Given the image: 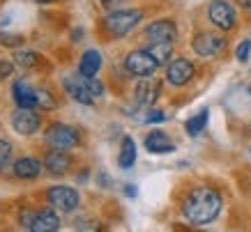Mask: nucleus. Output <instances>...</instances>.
Listing matches in <instances>:
<instances>
[{
  "instance_id": "nucleus-17",
  "label": "nucleus",
  "mask_w": 251,
  "mask_h": 232,
  "mask_svg": "<svg viewBox=\"0 0 251 232\" xmlns=\"http://www.w3.org/2000/svg\"><path fill=\"white\" fill-rule=\"evenodd\" d=\"M14 101L19 108H35L37 106V90H32L28 83H14Z\"/></svg>"
},
{
  "instance_id": "nucleus-1",
  "label": "nucleus",
  "mask_w": 251,
  "mask_h": 232,
  "mask_svg": "<svg viewBox=\"0 0 251 232\" xmlns=\"http://www.w3.org/2000/svg\"><path fill=\"white\" fill-rule=\"evenodd\" d=\"M221 211V195L214 188L198 186L194 188L182 202V214L184 218L194 225H205L212 223Z\"/></svg>"
},
{
  "instance_id": "nucleus-25",
  "label": "nucleus",
  "mask_w": 251,
  "mask_h": 232,
  "mask_svg": "<svg viewBox=\"0 0 251 232\" xmlns=\"http://www.w3.org/2000/svg\"><path fill=\"white\" fill-rule=\"evenodd\" d=\"M81 78H83L85 88L90 90V94H92V97H95V99H97V97H101V94H104V85H101V83H99L97 78H95V76H81Z\"/></svg>"
},
{
  "instance_id": "nucleus-32",
  "label": "nucleus",
  "mask_w": 251,
  "mask_h": 232,
  "mask_svg": "<svg viewBox=\"0 0 251 232\" xmlns=\"http://www.w3.org/2000/svg\"><path fill=\"white\" fill-rule=\"evenodd\" d=\"M35 2H42V5H46V2H53V0H35Z\"/></svg>"
},
{
  "instance_id": "nucleus-19",
  "label": "nucleus",
  "mask_w": 251,
  "mask_h": 232,
  "mask_svg": "<svg viewBox=\"0 0 251 232\" xmlns=\"http://www.w3.org/2000/svg\"><path fill=\"white\" fill-rule=\"evenodd\" d=\"M118 163H120V168H125V170H129L131 165L136 163V142L131 140L129 136H125V138H122V142H120Z\"/></svg>"
},
{
  "instance_id": "nucleus-23",
  "label": "nucleus",
  "mask_w": 251,
  "mask_h": 232,
  "mask_svg": "<svg viewBox=\"0 0 251 232\" xmlns=\"http://www.w3.org/2000/svg\"><path fill=\"white\" fill-rule=\"evenodd\" d=\"M37 106L42 108V111H53L55 106H58V101H55V97L49 90L39 88L37 90Z\"/></svg>"
},
{
  "instance_id": "nucleus-13",
  "label": "nucleus",
  "mask_w": 251,
  "mask_h": 232,
  "mask_svg": "<svg viewBox=\"0 0 251 232\" xmlns=\"http://www.w3.org/2000/svg\"><path fill=\"white\" fill-rule=\"evenodd\" d=\"M62 85H65L67 94L74 99V101H78V104H83V106H92V104H95V97H92L90 90L85 88V83H83V78H81V76H78V78H76V76H67Z\"/></svg>"
},
{
  "instance_id": "nucleus-7",
  "label": "nucleus",
  "mask_w": 251,
  "mask_h": 232,
  "mask_svg": "<svg viewBox=\"0 0 251 232\" xmlns=\"http://www.w3.org/2000/svg\"><path fill=\"white\" fill-rule=\"evenodd\" d=\"M194 78V65L187 58H175L166 65V81L175 88H182Z\"/></svg>"
},
{
  "instance_id": "nucleus-4",
  "label": "nucleus",
  "mask_w": 251,
  "mask_h": 232,
  "mask_svg": "<svg viewBox=\"0 0 251 232\" xmlns=\"http://www.w3.org/2000/svg\"><path fill=\"white\" fill-rule=\"evenodd\" d=\"M125 67H127V71H129L131 76L145 78V76H152L154 71H157L159 62L154 60L152 53L148 51V48H143V51H131L129 55H127V60H125Z\"/></svg>"
},
{
  "instance_id": "nucleus-12",
  "label": "nucleus",
  "mask_w": 251,
  "mask_h": 232,
  "mask_svg": "<svg viewBox=\"0 0 251 232\" xmlns=\"http://www.w3.org/2000/svg\"><path fill=\"white\" fill-rule=\"evenodd\" d=\"M145 37L150 42H175L177 39V28L173 21H154L145 28Z\"/></svg>"
},
{
  "instance_id": "nucleus-2",
  "label": "nucleus",
  "mask_w": 251,
  "mask_h": 232,
  "mask_svg": "<svg viewBox=\"0 0 251 232\" xmlns=\"http://www.w3.org/2000/svg\"><path fill=\"white\" fill-rule=\"evenodd\" d=\"M141 19H143L141 9H118V12H111L104 19V28L113 37H125L141 23Z\"/></svg>"
},
{
  "instance_id": "nucleus-11",
  "label": "nucleus",
  "mask_w": 251,
  "mask_h": 232,
  "mask_svg": "<svg viewBox=\"0 0 251 232\" xmlns=\"http://www.w3.org/2000/svg\"><path fill=\"white\" fill-rule=\"evenodd\" d=\"M44 168L51 175H65L72 168V157L62 147H53L51 152H46L44 157Z\"/></svg>"
},
{
  "instance_id": "nucleus-16",
  "label": "nucleus",
  "mask_w": 251,
  "mask_h": 232,
  "mask_svg": "<svg viewBox=\"0 0 251 232\" xmlns=\"http://www.w3.org/2000/svg\"><path fill=\"white\" fill-rule=\"evenodd\" d=\"M42 168H44V163H39L37 159H32V157H21L14 161V175L21 177V180H35V177H39Z\"/></svg>"
},
{
  "instance_id": "nucleus-21",
  "label": "nucleus",
  "mask_w": 251,
  "mask_h": 232,
  "mask_svg": "<svg viewBox=\"0 0 251 232\" xmlns=\"http://www.w3.org/2000/svg\"><path fill=\"white\" fill-rule=\"evenodd\" d=\"M207 117H210V111L207 108H203V111H198L191 120H187V124H184V129H187V134L189 136H201L203 134V129H205L207 124Z\"/></svg>"
},
{
  "instance_id": "nucleus-26",
  "label": "nucleus",
  "mask_w": 251,
  "mask_h": 232,
  "mask_svg": "<svg viewBox=\"0 0 251 232\" xmlns=\"http://www.w3.org/2000/svg\"><path fill=\"white\" fill-rule=\"evenodd\" d=\"M235 55H237V60H240V62H247V60H249V55H251V39H244V42H240Z\"/></svg>"
},
{
  "instance_id": "nucleus-20",
  "label": "nucleus",
  "mask_w": 251,
  "mask_h": 232,
  "mask_svg": "<svg viewBox=\"0 0 251 232\" xmlns=\"http://www.w3.org/2000/svg\"><path fill=\"white\" fill-rule=\"evenodd\" d=\"M148 51L152 53V58L159 62V65H168L171 53H173V42H150Z\"/></svg>"
},
{
  "instance_id": "nucleus-10",
  "label": "nucleus",
  "mask_w": 251,
  "mask_h": 232,
  "mask_svg": "<svg viewBox=\"0 0 251 232\" xmlns=\"http://www.w3.org/2000/svg\"><path fill=\"white\" fill-rule=\"evenodd\" d=\"M28 230H32V232H58L60 230V216H58V209L49 207V209L35 211Z\"/></svg>"
},
{
  "instance_id": "nucleus-8",
  "label": "nucleus",
  "mask_w": 251,
  "mask_h": 232,
  "mask_svg": "<svg viewBox=\"0 0 251 232\" xmlns=\"http://www.w3.org/2000/svg\"><path fill=\"white\" fill-rule=\"evenodd\" d=\"M224 46H226V39L221 35H214V32H198L194 37V51L201 58H212V55L224 51Z\"/></svg>"
},
{
  "instance_id": "nucleus-27",
  "label": "nucleus",
  "mask_w": 251,
  "mask_h": 232,
  "mask_svg": "<svg viewBox=\"0 0 251 232\" xmlns=\"http://www.w3.org/2000/svg\"><path fill=\"white\" fill-rule=\"evenodd\" d=\"M168 117H166V113L164 111H150L148 113V117H145V122L148 124H154V122H166Z\"/></svg>"
},
{
  "instance_id": "nucleus-3",
  "label": "nucleus",
  "mask_w": 251,
  "mask_h": 232,
  "mask_svg": "<svg viewBox=\"0 0 251 232\" xmlns=\"http://www.w3.org/2000/svg\"><path fill=\"white\" fill-rule=\"evenodd\" d=\"M46 198H49V205H51L53 209L65 211V214L74 211L78 207V202H81L76 188L65 186V184H60V186H51L49 188V193H46Z\"/></svg>"
},
{
  "instance_id": "nucleus-28",
  "label": "nucleus",
  "mask_w": 251,
  "mask_h": 232,
  "mask_svg": "<svg viewBox=\"0 0 251 232\" xmlns=\"http://www.w3.org/2000/svg\"><path fill=\"white\" fill-rule=\"evenodd\" d=\"M12 71H14V65L9 60H2V58H0V81H5Z\"/></svg>"
},
{
  "instance_id": "nucleus-14",
  "label": "nucleus",
  "mask_w": 251,
  "mask_h": 232,
  "mask_svg": "<svg viewBox=\"0 0 251 232\" xmlns=\"http://www.w3.org/2000/svg\"><path fill=\"white\" fill-rule=\"evenodd\" d=\"M145 150L150 152V154H168V152H175V145L171 142V138L164 131L154 129L145 138Z\"/></svg>"
},
{
  "instance_id": "nucleus-24",
  "label": "nucleus",
  "mask_w": 251,
  "mask_h": 232,
  "mask_svg": "<svg viewBox=\"0 0 251 232\" xmlns=\"http://www.w3.org/2000/svg\"><path fill=\"white\" fill-rule=\"evenodd\" d=\"M12 154H14L12 142H9V140H0V170L9 165V161H12Z\"/></svg>"
},
{
  "instance_id": "nucleus-31",
  "label": "nucleus",
  "mask_w": 251,
  "mask_h": 232,
  "mask_svg": "<svg viewBox=\"0 0 251 232\" xmlns=\"http://www.w3.org/2000/svg\"><path fill=\"white\" fill-rule=\"evenodd\" d=\"M237 2L242 5V9H244V12H249V14H251V0H237Z\"/></svg>"
},
{
  "instance_id": "nucleus-6",
  "label": "nucleus",
  "mask_w": 251,
  "mask_h": 232,
  "mask_svg": "<svg viewBox=\"0 0 251 232\" xmlns=\"http://www.w3.org/2000/svg\"><path fill=\"white\" fill-rule=\"evenodd\" d=\"M46 140L51 147H62V150H72L78 145V134L76 129H72L69 124H60L55 122L46 129Z\"/></svg>"
},
{
  "instance_id": "nucleus-15",
  "label": "nucleus",
  "mask_w": 251,
  "mask_h": 232,
  "mask_svg": "<svg viewBox=\"0 0 251 232\" xmlns=\"http://www.w3.org/2000/svg\"><path fill=\"white\" fill-rule=\"evenodd\" d=\"M134 94H136V104H141V106L154 104V99L159 97V81L145 76L143 81L136 85V92H134Z\"/></svg>"
},
{
  "instance_id": "nucleus-5",
  "label": "nucleus",
  "mask_w": 251,
  "mask_h": 232,
  "mask_svg": "<svg viewBox=\"0 0 251 232\" xmlns=\"http://www.w3.org/2000/svg\"><path fill=\"white\" fill-rule=\"evenodd\" d=\"M207 16H210V21L219 30H233L235 28L237 14H235V7L230 5L228 0H212L210 9H207Z\"/></svg>"
},
{
  "instance_id": "nucleus-29",
  "label": "nucleus",
  "mask_w": 251,
  "mask_h": 232,
  "mask_svg": "<svg viewBox=\"0 0 251 232\" xmlns=\"http://www.w3.org/2000/svg\"><path fill=\"white\" fill-rule=\"evenodd\" d=\"M99 2H101L104 9H113V7H118V5H122L125 0H99Z\"/></svg>"
},
{
  "instance_id": "nucleus-22",
  "label": "nucleus",
  "mask_w": 251,
  "mask_h": 232,
  "mask_svg": "<svg viewBox=\"0 0 251 232\" xmlns=\"http://www.w3.org/2000/svg\"><path fill=\"white\" fill-rule=\"evenodd\" d=\"M14 60H16V65L21 69H30V67H35L37 65V53H32V51H16L14 53Z\"/></svg>"
},
{
  "instance_id": "nucleus-9",
  "label": "nucleus",
  "mask_w": 251,
  "mask_h": 232,
  "mask_svg": "<svg viewBox=\"0 0 251 232\" xmlns=\"http://www.w3.org/2000/svg\"><path fill=\"white\" fill-rule=\"evenodd\" d=\"M39 124H42V120H39V115L32 108H19L12 115V127H14L16 134H21V136L37 134Z\"/></svg>"
},
{
  "instance_id": "nucleus-30",
  "label": "nucleus",
  "mask_w": 251,
  "mask_h": 232,
  "mask_svg": "<svg viewBox=\"0 0 251 232\" xmlns=\"http://www.w3.org/2000/svg\"><path fill=\"white\" fill-rule=\"evenodd\" d=\"M125 193L129 195V198H136L138 191H136V186H134V184H127V186H125Z\"/></svg>"
},
{
  "instance_id": "nucleus-18",
  "label": "nucleus",
  "mask_w": 251,
  "mask_h": 232,
  "mask_svg": "<svg viewBox=\"0 0 251 232\" xmlns=\"http://www.w3.org/2000/svg\"><path fill=\"white\" fill-rule=\"evenodd\" d=\"M101 69V53L90 48L81 55V62H78V74L81 76H97V71Z\"/></svg>"
}]
</instances>
